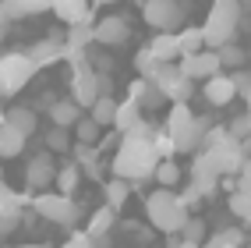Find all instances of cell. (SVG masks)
Masks as SVG:
<instances>
[{
  "mask_svg": "<svg viewBox=\"0 0 251 248\" xmlns=\"http://www.w3.org/2000/svg\"><path fill=\"white\" fill-rule=\"evenodd\" d=\"M159 163H163V156L156 153L152 138L121 135V145H117V153L110 160V170L121 181H149V177H156Z\"/></svg>",
  "mask_w": 251,
  "mask_h": 248,
  "instance_id": "obj_1",
  "label": "cell"
},
{
  "mask_svg": "<svg viewBox=\"0 0 251 248\" xmlns=\"http://www.w3.org/2000/svg\"><path fill=\"white\" fill-rule=\"evenodd\" d=\"M145 217L163 234H180L184 223L191 220V213H188V202L174 188H156L145 195Z\"/></svg>",
  "mask_w": 251,
  "mask_h": 248,
  "instance_id": "obj_2",
  "label": "cell"
},
{
  "mask_svg": "<svg viewBox=\"0 0 251 248\" xmlns=\"http://www.w3.org/2000/svg\"><path fill=\"white\" fill-rule=\"evenodd\" d=\"M241 25V0H212L209 4V18L202 22L205 32V46L209 50H223L233 43Z\"/></svg>",
  "mask_w": 251,
  "mask_h": 248,
  "instance_id": "obj_3",
  "label": "cell"
},
{
  "mask_svg": "<svg viewBox=\"0 0 251 248\" xmlns=\"http://www.w3.org/2000/svg\"><path fill=\"white\" fill-rule=\"evenodd\" d=\"M68 71H71V99L81 110H92L103 96H110V75H99L89 60Z\"/></svg>",
  "mask_w": 251,
  "mask_h": 248,
  "instance_id": "obj_4",
  "label": "cell"
},
{
  "mask_svg": "<svg viewBox=\"0 0 251 248\" xmlns=\"http://www.w3.org/2000/svg\"><path fill=\"white\" fill-rule=\"evenodd\" d=\"M36 75H39V68H36V60H32L25 50H11V54H4V57H0V96H4V99L18 96Z\"/></svg>",
  "mask_w": 251,
  "mask_h": 248,
  "instance_id": "obj_5",
  "label": "cell"
},
{
  "mask_svg": "<svg viewBox=\"0 0 251 248\" xmlns=\"http://www.w3.org/2000/svg\"><path fill=\"white\" fill-rule=\"evenodd\" d=\"M32 209H36L43 220L60 223V227H75L78 217H81L78 202L71 195H60V192H39V195H32Z\"/></svg>",
  "mask_w": 251,
  "mask_h": 248,
  "instance_id": "obj_6",
  "label": "cell"
},
{
  "mask_svg": "<svg viewBox=\"0 0 251 248\" xmlns=\"http://www.w3.org/2000/svg\"><path fill=\"white\" fill-rule=\"evenodd\" d=\"M149 82H152V85L166 96V103H170V107L174 103H188L191 92H195V82L180 71V64H159V71L149 78Z\"/></svg>",
  "mask_w": 251,
  "mask_h": 248,
  "instance_id": "obj_7",
  "label": "cell"
},
{
  "mask_svg": "<svg viewBox=\"0 0 251 248\" xmlns=\"http://www.w3.org/2000/svg\"><path fill=\"white\" fill-rule=\"evenodd\" d=\"M142 18L156 32H174L184 22V4L180 0H142Z\"/></svg>",
  "mask_w": 251,
  "mask_h": 248,
  "instance_id": "obj_8",
  "label": "cell"
},
{
  "mask_svg": "<svg viewBox=\"0 0 251 248\" xmlns=\"http://www.w3.org/2000/svg\"><path fill=\"white\" fill-rule=\"evenodd\" d=\"M188 185L198 192V195H212L216 192V185L223 181V174H220V167H216V156L209 153V149H202V153H195V160H191V167H188Z\"/></svg>",
  "mask_w": 251,
  "mask_h": 248,
  "instance_id": "obj_9",
  "label": "cell"
},
{
  "mask_svg": "<svg viewBox=\"0 0 251 248\" xmlns=\"http://www.w3.org/2000/svg\"><path fill=\"white\" fill-rule=\"evenodd\" d=\"M57 170H60V167L53 163V153H50V149H43V153H36V156L25 163V188L39 195V188L57 185Z\"/></svg>",
  "mask_w": 251,
  "mask_h": 248,
  "instance_id": "obj_10",
  "label": "cell"
},
{
  "mask_svg": "<svg viewBox=\"0 0 251 248\" xmlns=\"http://www.w3.org/2000/svg\"><path fill=\"white\" fill-rule=\"evenodd\" d=\"M209 153L216 156V167H220L223 177H241L244 163L251 160L248 149H244V142H237V138H226V142H220L216 149H209Z\"/></svg>",
  "mask_w": 251,
  "mask_h": 248,
  "instance_id": "obj_11",
  "label": "cell"
},
{
  "mask_svg": "<svg viewBox=\"0 0 251 248\" xmlns=\"http://www.w3.org/2000/svg\"><path fill=\"white\" fill-rule=\"evenodd\" d=\"M180 71L191 82H198V78L209 82L216 75H223V60H220L216 50H202V54H195V57H180Z\"/></svg>",
  "mask_w": 251,
  "mask_h": 248,
  "instance_id": "obj_12",
  "label": "cell"
},
{
  "mask_svg": "<svg viewBox=\"0 0 251 248\" xmlns=\"http://www.w3.org/2000/svg\"><path fill=\"white\" fill-rule=\"evenodd\" d=\"M131 39V25L124 14H106L96 22V43L99 46H124Z\"/></svg>",
  "mask_w": 251,
  "mask_h": 248,
  "instance_id": "obj_13",
  "label": "cell"
},
{
  "mask_svg": "<svg viewBox=\"0 0 251 248\" xmlns=\"http://www.w3.org/2000/svg\"><path fill=\"white\" fill-rule=\"evenodd\" d=\"M32 206V195H18V192H11V185L0 188V230L4 234H11L14 227H18V217H22V206Z\"/></svg>",
  "mask_w": 251,
  "mask_h": 248,
  "instance_id": "obj_14",
  "label": "cell"
},
{
  "mask_svg": "<svg viewBox=\"0 0 251 248\" xmlns=\"http://www.w3.org/2000/svg\"><path fill=\"white\" fill-rule=\"evenodd\" d=\"M43 11H53V0H0V18H4V25L32 18V14H43Z\"/></svg>",
  "mask_w": 251,
  "mask_h": 248,
  "instance_id": "obj_15",
  "label": "cell"
},
{
  "mask_svg": "<svg viewBox=\"0 0 251 248\" xmlns=\"http://www.w3.org/2000/svg\"><path fill=\"white\" fill-rule=\"evenodd\" d=\"M89 4H92V0H53V14L68 28H75V25H96Z\"/></svg>",
  "mask_w": 251,
  "mask_h": 248,
  "instance_id": "obj_16",
  "label": "cell"
},
{
  "mask_svg": "<svg viewBox=\"0 0 251 248\" xmlns=\"http://www.w3.org/2000/svg\"><path fill=\"white\" fill-rule=\"evenodd\" d=\"M25 54L36 60V68H50V64H60L64 60V54H68V39H57V36L39 39V43H32Z\"/></svg>",
  "mask_w": 251,
  "mask_h": 248,
  "instance_id": "obj_17",
  "label": "cell"
},
{
  "mask_svg": "<svg viewBox=\"0 0 251 248\" xmlns=\"http://www.w3.org/2000/svg\"><path fill=\"white\" fill-rule=\"evenodd\" d=\"M202 96L209 107H226L237 99V85H233V75H216L202 85Z\"/></svg>",
  "mask_w": 251,
  "mask_h": 248,
  "instance_id": "obj_18",
  "label": "cell"
},
{
  "mask_svg": "<svg viewBox=\"0 0 251 248\" xmlns=\"http://www.w3.org/2000/svg\"><path fill=\"white\" fill-rule=\"evenodd\" d=\"M85 117L81 113V107L75 103L71 96H64V99H57L53 107H50V121H53V128H68V131H75V124Z\"/></svg>",
  "mask_w": 251,
  "mask_h": 248,
  "instance_id": "obj_19",
  "label": "cell"
},
{
  "mask_svg": "<svg viewBox=\"0 0 251 248\" xmlns=\"http://www.w3.org/2000/svg\"><path fill=\"white\" fill-rule=\"evenodd\" d=\"M0 124H11V128H18L25 138L39 131V117H36V110H32V107H11V110H4Z\"/></svg>",
  "mask_w": 251,
  "mask_h": 248,
  "instance_id": "obj_20",
  "label": "cell"
},
{
  "mask_svg": "<svg viewBox=\"0 0 251 248\" xmlns=\"http://www.w3.org/2000/svg\"><path fill=\"white\" fill-rule=\"evenodd\" d=\"M71 156H75L78 167L85 170V177L99 181V174H103V167H99V160H103V149H99V145H81V142H75Z\"/></svg>",
  "mask_w": 251,
  "mask_h": 248,
  "instance_id": "obj_21",
  "label": "cell"
},
{
  "mask_svg": "<svg viewBox=\"0 0 251 248\" xmlns=\"http://www.w3.org/2000/svg\"><path fill=\"white\" fill-rule=\"evenodd\" d=\"M145 46L159 57V64H174V60L180 57V39H177V32H156Z\"/></svg>",
  "mask_w": 251,
  "mask_h": 248,
  "instance_id": "obj_22",
  "label": "cell"
},
{
  "mask_svg": "<svg viewBox=\"0 0 251 248\" xmlns=\"http://www.w3.org/2000/svg\"><path fill=\"white\" fill-rule=\"evenodd\" d=\"M145 117H142V103H138V99H121V110H117V131H121V135H127V131H135L138 124H142Z\"/></svg>",
  "mask_w": 251,
  "mask_h": 248,
  "instance_id": "obj_23",
  "label": "cell"
},
{
  "mask_svg": "<svg viewBox=\"0 0 251 248\" xmlns=\"http://www.w3.org/2000/svg\"><path fill=\"white\" fill-rule=\"evenodd\" d=\"M25 135L18 128H11V124H0V156L4 160H14V156H22L25 153Z\"/></svg>",
  "mask_w": 251,
  "mask_h": 248,
  "instance_id": "obj_24",
  "label": "cell"
},
{
  "mask_svg": "<svg viewBox=\"0 0 251 248\" xmlns=\"http://www.w3.org/2000/svg\"><path fill=\"white\" fill-rule=\"evenodd\" d=\"M127 96H131V99H138L142 107H152V110L166 103V96H163V92H159V89H156V85H152V82H149V78H138L135 85L127 89Z\"/></svg>",
  "mask_w": 251,
  "mask_h": 248,
  "instance_id": "obj_25",
  "label": "cell"
},
{
  "mask_svg": "<svg viewBox=\"0 0 251 248\" xmlns=\"http://www.w3.org/2000/svg\"><path fill=\"white\" fill-rule=\"evenodd\" d=\"M113 223H117V209H113V206H99L92 217H89V227H85V230L99 241V238H106L110 230H113Z\"/></svg>",
  "mask_w": 251,
  "mask_h": 248,
  "instance_id": "obj_26",
  "label": "cell"
},
{
  "mask_svg": "<svg viewBox=\"0 0 251 248\" xmlns=\"http://www.w3.org/2000/svg\"><path fill=\"white\" fill-rule=\"evenodd\" d=\"M177 39H180V57H195V54H202V50H209L205 46V32H202V25H188V28H180L177 32Z\"/></svg>",
  "mask_w": 251,
  "mask_h": 248,
  "instance_id": "obj_27",
  "label": "cell"
},
{
  "mask_svg": "<svg viewBox=\"0 0 251 248\" xmlns=\"http://www.w3.org/2000/svg\"><path fill=\"white\" fill-rule=\"evenodd\" d=\"M117 110H121V103H117L113 96H103V99L89 110V117H92L99 128H113V124H117Z\"/></svg>",
  "mask_w": 251,
  "mask_h": 248,
  "instance_id": "obj_28",
  "label": "cell"
},
{
  "mask_svg": "<svg viewBox=\"0 0 251 248\" xmlns=\"http://www.w3.org/2000/svg\"><path fill=\"white\" fill-rule=\"evenodd\" d=\"M241 245H244V230L241 227H223L216 234H209L202 248H241Z\"/></svg>",
  "mask_w": 251,
  "mask_h": 248,
  "instance_id": "obj_29",
  "label": "cell"
},
{
  "mask_svg": "<svg viewBox=\"0 0 251 248\" xmlns=\"http://www.w3.org/2000/svg\"><path fill=\"white\" fill-rule=\"evenodd\" d=\"M43 142H46V149L50 153H68V149H75V131H68V128H50V131H43Z\"/></svg>",
  "mask_w": 251,
  "mask_h": 248,
  "instance_id": "obj_30",
  "label": "cell"
},
{
  "mask_svg": "<svg viewBox=\"0 0 251 248\" xmlns=\"http://www.w3.org/2000/svg\"><path fill=\"white\" fill-rule=\"evenodd\" d=\"M81 177H85V170H81L75 160H68V163H64V167L57 170V192H60V195H71V192L78 188V181H81Z\"/></svg>",
  "mask_w": 251,
  "mask_h": 248,
  "instance_id": "obj_31",
  "label": "cell"
},
{
  "mask_svg": "<svg viewBox=\"0 0 251 248\" xmlns=\"http://www.w3.org/2000/svg\"><path fill=\"white\" fill-rule=\"evenodd\" d=\"M103 192H106V206H113V209H124V202H127V195H131V181H121V177H110L106 185H103Z\"/></svg>",
  "mask_w": 251,
  "mask_h": 248,
  "instance_id": "obj_32",
  "label": "cell"
},
{
  "mask_svg": "<svg viewBox=\"0 0 251 248\" xmlns=\"http://www.w3.org/2000/svg\"><path fill=\"white\" fill-rule=\"evenodd\" d=\"M156 185H159V188H177V185H180V163H177V160H163V163H159Z\"/></svg>",
  "mask_w": 251,
  "mask_h": 248,
  "instance_id": "obj_33",
  "label": "cell"
},
{
  "mask_svg": "<svg viewBox=\"0 0 251 248\" xmlns=\"http://www.w3.org/2000/svg\"><path fill=\"white\" fill-rule=\"evenodd\" d=\"M226 209H230V217L251 223V195H248V192H233V195L226 198Z\"/></svg>",
  "mask_w": 251,
  "mask_h": 248,
  "instance_id": "obj_34",
  "label": "cell"
},
{
  "mask_svg": "<svg viewBox=\"0 0 251 248\" xmlns=\"http://www.w3.org/2000/svg\"><path fill=\"white\" fill-rule=\"evenodd\" d=\"M135 71H138L142 78H152V75L159 71V57H156L149 46H142L138 54H135Z\"/></svg>",
  "mask_w": 251,
  "mask_h": 248,
  "instance_id": "obj_35",
  "label": "cell"
},
{
  "mask_svg": "<svg viewBox=\"0 0 251 248\" xmlns=\"http://www.w3.org/2000/svg\"><path fill=\"white\" fill-rule=\"evenodd\" d=\"M89 43H96V25H75V28H68V46L89 50Z\"/></svg>",
  "mask_w": 251,
  "mask_h": 248,
  "instance_id": "obj_36",
  "label": "cell"
},
{
  "mask_svg": "<svg viewBox=\"0 0 251 248\" xmlns=\"http://www.w3.org/2000/svg\"><path fill=\"white\" fill-rule=\"evenodd\" d=\"M75 142H81V145H99V124H96L92 117H81V121L75 124Z\"/></svg>",
  "mask_w": 251,
  "mask_h": 248,
  "instance_id": "obj_37",
  "label": "cell"
},
{
  "mask_svg": "<svg viewBox=\"0 0 251 248\" xmlns=\"http://www.w3.org/2000/svg\"><path fill=\"white\" fill-rule=\"evenodd\" d=\"M220 54V60H223V68H233V71H241V64L248 60V54H244V46H223V50H216Z\"/></svg>",
  "mask_w": 251,
  "mask_h": 248,
  "instance_id": "obj_38",
  "label": "cell"
},
{
  "mask_svg": "<svg viewBox=\"0 0 251 248\" xmlns=\"http://www.w3.org/2000/svg\"><path fill=\"white\" fill-rule=\"evenodd\" d=\"M180 238H184V241H195V245H205V220H202V217H191L188 223H184Z\"/></svg>",
  "mask_w": 251,
  "mask_h": 248,
  "instance_id": "obj_39",
  "label": "cell"
},
{
  "mask_svg": "<svg viewBox=\"0 0 251 248\" xmlns=\"http://www.w3.org/2000/svg\"><path fill=\"white\" fill-rule=\"evenodd\" d=\"M230 135L237 138V142H248L251 138V113H241V117L230 121Z\"/></svg>",
  "mask_w": 251,
  "mask_h": 248,
  "instance_id": "obj_40",
  "label": "cell"
},
{
  "mask_svg": "<svg viewBox=\"0 0 251 248\" xmlns=\"http://www.w3.org/2000/svg\"><path fill=\"white\" fill-rule=\"evenodd\" d=\"M60 248H99L96 238L89 234V230H75V234H68V241H64Z\"/></svg>",
  "mask_w": 251,
  "mask_h": 248,
  "instance_id": "obj_41",
  "label": "cell"
},
{
  "mask_svg": "<svg viewBox=\"0 0 251 248\" xmlns=\"http://www.w3.org/2000/svg\"><path fill=\"white\" fill-rule=\"evenodd\" d=\"M233 85H237V96L244 99V96L251 92V71H248V68H241V71H233Z\"/></svg>",
  "mask_w": 251,
  "mask_h": 248,
  "instance_id": "obj_42",
  "label": "cell"
},
{
  "mask_svg": "<svg viewBox=\"0 0 251 248\" xmlns=\"http://www.w3.org/2000/svg\"><path fill=\"white\" fill-rule=\"evenodd\" d=\"M89 64H92V68H96L99 75H106V71L113 68V60H110L106 54H89Z\"/></svg>",
  "mask_w": 251,
  "mask_h": 248,
  "instance_id": "obj_43",
  "label": "cell"
},
{
  "mask_svg": "<svg viewBox=\"0 0 251 248\" xmlns=\"http://www.w3.org/2000/svg\"><path fill=\"white\" fill-rule=\"evenodd\" d=\"M237 192H248V195H251V160L244 163V170H241V177H237Z\"/></svg>",
  "mask_w": 251,
  "mask_h": 248,
  "instance_id": "obj_44",
  "label": "cell"
},
{
  "mask_svg": "<svg viewBox=\"0 0 251 248\" xmlns=\"http://www.w3.org/2000/svg\"><path fill=\"white\" fill-rule=\"evenodd\" d=\"M170 248H202V245H195V241H184V238H180V241H174Z\"/></svg>",
  "mask_w": 251,
  "mask_h": 248,
  "instance_id": "obj_45",
  "label": "cell"
},
{
  "mask_svg": "<svg viewBox=\"0 0 251 248\" xmlns=\"http://www.w3.org/2000/svg\"><path fill=\"white\" fill-rule=\"evenodd\" d=\"M244 103H248V107H244V113H251V92L244 96Z\"/></svg>",
  "mask_w": 251,
  "mask_h": 248,
  "instance_id": "obj_46",
  "label": "cell"
},
{
  "mask_svg": "<svg viewBox=\"0 0 251 248\" xmlns=\"http://www.w3.org/2000/svg\"><path fill=\"white\" fill-rule=\"evenodd\" d=\"M14 248H46V245H14Z\"/></svg>",
  "mask_w": 251,
  "mask_h": 248,
  "instance_id": "obj_47",
  "label": "cell"
},
{
  "mask_svg": "<svg viewBox=\"0 0 251 248\" xmlns=\"http://www.w3.org/2000/svg\"><path fill=\"white\" fill-rule=\"evenodd\" d=\"M92 4H117V0H92Z\"/></svg>",
  "mask_w": 251,
  "mask_h": 248,
  "instance_id": "obj_48",
  "label": "cell"
},
{
  "mask_svg": "<svg viewBox=\"0 0 251 248\" xmlns=\"http://www.w3.org/2000/svg\"><path fill=\"white\" fill-rule=\"evenodd\" d=\"M244 149H248V156H251V138H248V142H244Z\"/></svg>",
  "mask_w": 251,
  "mask_h": 248,
  "instance_id": "obj_49",
  "label": "cell"
}]
</instances>
